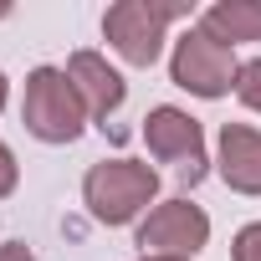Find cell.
Wrapping results in <instances>:
<instances>
[{"label": "cell", "instance_id": "cell-10", "mask_svg": "<svg viewBox=\"0 0 261 261\" xmlns=\"http://www.w3.org/2000/svg\"><path fill=\"white\" fill-rule=\"evenodd\" d=\"M236 97H241L251 113H261V57L241 62V72H236Z\"/></svg>", "mask_w": 261, "mask_h": 261}, {"label": "cell", "instance_id": "cell-3", "mask_svg": "<svg viewBox=\"0 0 261 261\" xmlns=\"http://www.w3.org/2000/svg\"><path fill=\"white\" fill-rule=\"evenodd\" d=\"M179 16H190V6L179 0H118L102 16V36L128 67H154L164 51V31Z\"/></svg>", "mask_w": 261, "mask_h": 261}, {"label": "cell", "instance_id": "cell-7", "mask_svg": "<svg viewBox=\"0 0 261 261\" xmlns=\"http://www.w3.org/2000/svg\"><path fill=\"white\" fill-rule=\"evenodd\" d=\"M67 77H72V87H77L87 118H97V123L108 128V118H113V113L123 108V97H128L123 72L108 67V57H97V51H72V57H67Z\"/></svg>", "mask_w": 261, "mask_h": 261}, {"label": "cell", "instance_id": "cell-9", "mask_svg": "<svg viewBox=\"0 0 261 261\" xmlns=\"http://www.w3.org/2000/svg\"><path fill=\"white\" fill-rule=\"evenodd\" d=\"M195 26L236 51L241 41H261V0H215V6L200 11Z\"/></svg>", "mask_w": 261, "mask_h": 261}, {"label": "cell", "instance_id": "cell-1", "mask_svg": "<svg viewBox=\"0 0 261 261\" xmlns=\"http://www.w3.org/2000/svg\"><path fill=\"white\" fill-rule=\"evenodd\" d=\"M82 200L102 225H134L159 200V174L139 159H102L82 179Z\"/></svg>", "mask_w": 261, "mask_h": 261}, {"label": "cell", "instance_id": "cell-14", "mask_svg": "<svg viewBox=\"0 0 261 261\" xmlns=\"http://www.w3.org/2000/svg\"><path fill=\"white\" fill-rule=\"evenodd\" d=\"M6 102H11V82H6V72H0V113H6Z\"/></svg>", "mask_w": 261, "mask_h": 261}, {"label": "cell", "instance_id": "cell-2", "mask_svg": "<svg viewBox=\"0 0 261 261\" xmlns=\"http://www.w3.org/2000/svg\"><path fill=\"white\" fill-rule=\"evenodd\" d=\"M21 123L26 134L41 144H77L87 128V108L67 77V67H36L26 77V97H21Z\"/></svg>", "mask_w": 261, "mask_h": 261}, {"label": "cell", "instance_id": "cell-13", "mask_svg": "<svg viewBox=\"0 0 261 261\" xmlns=\"http://www.w3.org/2000/svg\"><path fill=\"white\" fill-rule=\"evenodd\" d=\"M0 261H36V251L26 241H6V246H0Z\"/></svg>", "mask_w": 261, "mask_h": 261}, {"label": "cell", "instance_id": "cell-5", "mask_svg": "<svg viewBox=\"0 0 261 261\" xmlns=\"http://www.w3.org/2000/svg\"><path fill=\"white\" fill-rule=\"evenodd\" d=\"M144 144H149V154L159 159V164H174L179 169V179H205V128H200V118H190L185 108H174V102H159V108H149V118H144Z\"/></svg>", "mask_w": 261, "mask_h": 261}, {"label": "cell", "instance_id": "cell-11", "mask_svg": "<svg viewBox=\"0 0 261 261\" xmlns=\"http://www.w3.org/2000/svg\"><path fill=\"white\" fill-rule=\"evenodd\" d=\"M230 261H261V220L241 225L236 241H230Z\"/></svg>", "mask_w": 261, "mask_h": 261}, {"label": "cell", "instance_id": "cell-8", "mask_svg": "<svg viewBox=\"0 0 261 261\" xmlns=\"http://www.w3.org/2000/svg\"><path fill=\"white\" fill-rule=\"evenodd\" d=\"M225 190L236 195H261V128L251 123H225L220 128V159H215Z\"/></svg>", "mask_w": 261, "mask_h": 261}, {"label": "cell", "instance_id": "cell-12", "mask_svg": "<svg viewBox=\"0 0 261 261\" xmlns=\"http://www.w3.org/2000/svg\"><path fill=\"white\" fill-rule=\"evenodd\" d=\"M16 179H21V164H16L11 144H0V200H6V195H16Z\"/></svg>", "mask_w": 261, "mask_h": 261}, {"label": "cell", "instance_id": "cell-16", "mask_svg": "<svg viewBox=\"0 0 261 261\" xmlns=\"http://www.w3.org/2000/svg\"><path fill=\"white\" fill-rule=\"evenodd\" d=\"M0 16H11V6H0Z\"/></svg>", "mask_w": 261, "mask_h": 261}, {"label": "cell", "instance_id": "cell-15", "mask_svg": "<svg viewBox=\"0 0 261 261\" xmlns=\"http://www.w3.org/2000/svg\"><path fill=\"white\" fill-rule=\"evenodd\" d=\"M139 261H190V256H139Z\"/></svg>", "mask_w": 261, "mask_h": 261}, {"label": "cell", "instance_id": "cell-4", "mask_svg": "<svg viewBox=\"0 0 261 261\" xmlns=\"http://www.w3.org/2000/svg\"><path fill=\"white\" fill-rule=\"evenodd\" d=\"M236 72H241L236 51L220 46V41H215L210 31H200V26H190V31L174 41V51H169V77H174V87H185V92H195V97H205V102L236 92Z\"/></svg>", "mask_w": 261, "mask_h": 261}, {"label": "cell", "instance_id": "cell-6", "mask_svg": "<svg viewBox=\"0 0 261 261\" xmlns=\"http://www.w3.org/2000/svg\"><path fill=\"white\" fill-rule=\"evenodd\" d=\"M210 241V215L195 200H159L139 220V246L144 256H190Z\"/></svg>", "mask_w": 261, "mask_h": 261}]
</instances>
